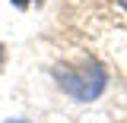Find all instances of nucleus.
I'll use <instances>...</instances> for the list:
<instances>
[{
    "label": "nucleus",
    "instance_id": "2",
    "mask_svg": "<svg viewBox=\"0 0 127 123\" xmlns=\"http://www.w3.org/2000/svg\"><path fill=\"white\" fill-rule=\"evenodd\" d=\"M29 3H32V0H13V6H16V10H29Z\"/></svg>",
    "mask_w": 127,
    "mask_h": 123
},
{
    "label": "nucleus",
    "instance_id": "5",
    "mask_svg": "<svg viewBox=\"0 0 127 123\" xmlns=\"http://www.w3.org/2000/svg\"><path fill=\"white\" fill-rule=\"evenodd\" d=\"M6 123H29V120H6Z\"/></svg>",
    "mask_w": 127,
    "mask_h": 123
},
{
    "label": "nucleus",
    "instance_id": "3",
    "mask_svg": "<svg viewBox=\"0 0 127 123\" xmlns=\"http://www.w3.org/2000/svg\"><path fill=\"white\" fill-rule=\"evenodd\" d=\"M3 60H6V54H3V44H0V70H3Z\"/></svg>",
    "mask_w": 127,
    "mask_h": 123
},
{
    "label": "nucleus",
    "instance_id": "4",
    "mask_svg": "<svg viewBox=\"0 0 127 123\" xmlns=\"http://www.w3.org/2000/svg\"><path fill=\"white\" fill-rule=\"evenodd\" d=\"M118 6H121V10H127V0H118Z\"/></svg>",
    "mask_w": 127,
    "mask_h": 123
},
{
    "label": "nucleus",
    "instance_id": "1",
    "mask_svg": "<svg viewBox=\"0 0 127 123\" xmlns=\"http://www.w3.org/2000/svg\"><path fill=\"white\" fill-rule=\"evenodd\" d=\"M57 85L76 101H95L108 85V73L98 60H79L57 66Z\"/></svg>",
    "mask_w": 127,
    "mask_h": 123
}]
</instances>
